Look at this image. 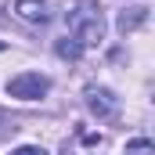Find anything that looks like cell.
I'll list each match as a JSON object with an SVG mask.
<instances>
[{
  "instance_id": "obj_1",
  "label": "cell",
  "mask_w": 155,
  "mask_h": 155,
  "mask_svg": "<svg viewBox=\"0 0 155 155\" xmlns=\"http://www.w3.org/2000/svg\"><path fill=\"white\" fill-rule=\"evenodd\" d=\"M65 25H69L65 36L76 40L83 51H90V47H97V43L105 40V15H101V7L90 4V0H83V4H76V7L69 11Z\"/></svg>"
},
{
  "instance_id": "obj_2",
  "label": "cell",
  "mask_w": 155,
  "mask_h": 155,
  "mask_svg": "<svg viewBox=\"0 0 155 155\" xmlns=\"http://www.w3.org/2000/svg\"><path fill=\"white\" fill-rule=\"evenodd\" d=\"M47 90H51V79L40 76V72H18V76L7 79V94L18 101H40Z\"/></svg>"
},
{
  "instance_id": "obj_3",
  "label": "cell",
  "mask_w": 155,
  "mask_h": 155,
  "mask_svg": "<svg viewBox=\"0 0 155 155\" xmlns=\"http://www.w3.org/2000/svg\"><path fill=\"white\" fill-rule=\"evenodd\" d=\"M11 11L25 25H51L54 22V0H15Z\"/></svg>"
},
{
  "instance_id": "obj_4",
  "label": "cell",
  "mask_w": 155,
  "mask_h": 155,
  "mask_svg": "<svg viewBox=\"0 0 155 155\" xmlns=\"http://www.w3.org/2000/svg\"><path fill=\"white\" fill-rule=\"evenodd\" d=\"M83 101H87V108H90L94 116L105 119V123L119 116V97L108 87H87V90H83Z\"/></svg>"
},
{
  "instance_id": "obj_5",
  "label": "cell",
  "mask_w": 155,
  "mask_h": 155,
  "mask_svg": "<svg viewBox=\"0 0 155 155\" xmlns=\"http://www.w3.org/2000/svg\"><path fill=\"white\" fill-rule=\"evenodd\" d=\"M144 18H148V7H130V11H123V15H119V33H123V36L134 33Z\"/></svg>"
},
{
  "instance_id": "obj_6",
  "label": "cell",
  "mask_w": 155,
  "mask_h": 155,
  "mask_svg": "<svg viewBox=\"0 0 155 155\" xmlns=\"http://www.w3.org/2000/svg\"><path fill=\"white\" fill-rule=\"evenodd\" d=\"M54 51H58V58H69V61H79V58H83V47H79L76 40H69V36L58 40V43H54Z\"/></svg>"
},
{
  "instance_id": "obj_7",
  "label": "cell",
  "mask_w": 155,
  "mask_h": 155,
  "mask_svg": "<svg viewBox=\"0 0 155 155\" xmlns=\"http://www.w3.org/2000/svg\"><path fill=\"white\" fill-rule=\"evenodd\" d=\"M126 155H155V144L148 141V137H137V141L126 144Z\"/></svg>"
},
{
  "instance_id": "obj_8",
  "label": "cell",
  "mask_w": 155,
  "mask_h": 155,
  "mask_svg": "<svg viewBox=\"0 0 155 155\" xmlns=\"http://www.w3.org/2000/svg\"><path fill=\"white\" fill-rule=\"evenodd\" d=\"M11 155H47V152H43L40 144H22V148H15Z\"/></svg>"
},
{
  "instance_id": "obj_9",
  "label": "cell",
  "mask_w": 155,
  "mask_h": 155,
  "mask_svg": "<svg viewBox=\"0 0 155 155\" xmlns=\"http://www.w3.org/2000/svg\"><path fill=\"white\" fill-rule=\"evenodd\" d=\"M4 126H11V119H7V112H4V108H0V130H4ZM11 130H15V126H11Z\"/></svg>"
},
{
  "instance_id": "obj_10",
  "label": "cell",
  "mask_w": 155,
  "mask_h": 155,
  "mask_svg": "<svg viewBox=\"0 0 155 155\" xmlns=\"http://www.w3.org/2000/svg\"><path fill=\"white\" fill-rule=\"evenodd\" d=\"M0 51H4V40H0Z\"/></svg>"
}]
</instances>
